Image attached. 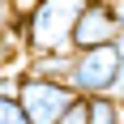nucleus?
<instances>
[{
    "label": "nucleus",
    "instance_id": "nucleus-1",
    "mask_svg": "<svg viewBox=\"0 0 124 124\" xmlns=\"http://www.w3.org/2000/svg\"><path fill=\"white\" fill-rule=\"evenodd\" d=\"M86 9V0H30L22 9V43L26 56H51L73 51V22Z\"/></svg>",
    "mask_w": 124,
    "mask_h": 124
},
{
    "label": "nucleus",
    "instance_id": "nucleus-2",
    "mask_svg": "<svg viewBox=\"0 0 124 124\" xmlns=\"http://www.w3.org/2000/svg\"><path fill=\"white\" fill-rule=\"evenodd\" d=\"M69 86L77 94H124V56L116 47V39L111 43H99V47L73 51Z\"/></svg>",
    "mask_w": 124,
    "mask_h": 124
},
{
    "label": "nucleus",
    "instance_id": "nucleus-3",
    "mask_svg": "<svg viewBox=\"0 0 124 124\" xmlns=\"http://www.w3.org/2000/svg\"><path fill=\"white\" fill-rule=\"evenodd\" d=\"M73 94H77V90L69 86V81L30 73V69L22 73V86H17V103H22V111H26L30 124H56Z\"/></svg>",
    "mask_w": 124,
    "mask_h": 124
},
{
    "label": "nucleus",
    "instance_id": "nucleus-4",
    "mask_svg": "<svg viewBox=\"0 0 124 124\" xmlns=\"http://www.w3.org/2000/svg\"><path fill=\"white\" fill-rule=\"evenodd\" d=\"M116 30H120V26H116L111 0H86V9L77 13V22H73V51L99 47V43H111Z\"/></svg>",
    "mask_w": 124,
    "mask_h": 124
},
{
    "label": "nucleus",
    "instance_id": "nucleus-5",
    "mask_svg": "<svg viewBox=\"0 0 124 124\" xmlns=\"http://www.w3.org/2000/svg\"><path fill=\"white\" fill-rule=\"evenodd\" d=\"M26 43H22V26H4L0 30V73L4 69H26Z\"/></svg>",
    "mask_w": 124,
    "mask_h": 124
},
{
    "label": "nucleus",
    "instance_id": "nucleus-6",
    "mask_svg": "<svg viewBox=\"0 0 124 124\" xmlns=\"http://www.w3.org/2000/svg\"><path fill=\"white\" fill-rule=\"evenodd\" d=\"M90 99V124H124L120 94H86Z\"/></svg>",
    "mask_w": 124,
    "mask_h": 124
},
{
    "label": "nucleus",
    "instance_id": "nucleus-7",
    "mask_svg": "<svg viewBox=\"0 0 124 124\" xmlns=\"http://www.w3.org/2000/svg\"><path fill=\"white\" fill-rule=\"evenodd\" d=\"M56 124H90V99H86V94H73Z\"/></svg>",
    "mask_w": 124,
    "mask_h": 124
},
{
    "label": "nucleus",
    "instance_id": "nucleus-8",
    "mask_svg": "<svg viewBox=\"0 0 124 124\" xmlns=\"http://www.w3.org/2000/svg\"><path fill=\"white\" fill-rule=\"evenodd\" d=\"M0 124H30L22 103H17V94H0Z\"/></svg>",
    "mask_w": 124,
    "mask_h": 124
},
{
    "label": "nucleus",
    "instance_id": "nucleus-9",
    "mask_svg": "<svg viewBox=\"0 0 124 124\" xmlns=\"http://www.w3.org/2000/svg\"><path fill=\"white\" fill-rule=\"evenodd\" d=\"M22 73H26V69H4V73H0V94H17Z\"/></svg>",
    "mask_w": 124,
    "mask_h": 124
},
{
    "label": "nucleus",
    "instance_id": "nucleus-10",
    "mask_svg": "<svg viewBox=\"0 0 124 124\" xmlns=\"http://www.w3.org/2000/svg\"><path fill=\"white\" fill-rule=\"evenodd\" d=\"M111 13H116V26L124 30V0H111Z\"/></svg>",
    "mask_w": 124,
    "mask_h": 124
}]
</instances>
